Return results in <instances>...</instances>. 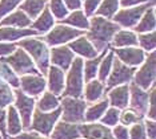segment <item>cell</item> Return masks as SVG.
Wrapping results in <instances>:
<instances>
[{"instance_id": "obj_1", "label": "cell", "mask_w": 156, "mask_h": 139, "mask_svg": "<svg viewBox=\"0 0 156 139\" xmlns=\"http://www.w3.org/2000/svg\"><path fill=\"white\" fill-rule=\"evenodd\" d=\"M119 31L120 27L116 23H112L100 16H94L90 21L88 31H86V37L92 42H96L98 45H95V49L99 53L100 49L104 51V49L109 48L108 42L112 41V37Z\"/></svg>"}, {"instance_id": "obj_2", "label": "cell", "mask_w": 156, "mask_h": 139, "mask_svg": "<svg viewBox=\"0 0 156 139\" xmlns=\"http://www.w3.org/2000/svg\"><path fill=\"white\" fill-rule=\"evenodd\" d=\"M19 48H23L32 58L34 64L37 66L40 73H47L49 68V49L48 45L41 38H26L16 42Z\"/></svg>"}, {"instance_id": "obj_3", "label": "cell", "mask_w": 156, "mask_h": 139, "mask_svg": "<svg viewBox=\"0 0 156 139\" xmlns=\"http://www.w3.org/2000/svg\"><path fill=\"white\" fill-rule=\"evenodd\" d=\"M83 58L81 57H75L72 64H71L68 74L66 80V89L63 90V97L71 98H80L83 95L84 90V74H83Z\"/></svg>"}, {"instance_id": "obj_4", "label": "cell", "mask_w": 156, "mask_h": 139, "mask_svg": "<svg viewBox=\"0 0 156 139\" xmlns=\"http://www.w3.org/2000/svg\"><path fill=\"white\" fill-rule=\"evenodd\" d=\"M3 62H5L15 74L19 76H28V74H35V76H41V73L37 70L36 65L34 64L32 58L28 56V53L24 49H16L12 55L8 57L2 58Z\"/></svg>"}, {"instance_id": "obj_5", "label": "cell", "mask_w": 156, "mask_h": 139, "mask_svg": "<svg viewBox=\"0 0 156 139\" xmlns=\"http://www.w3.org/2000/svg\"><path fill=\"white\" fill-rule=\"evenodd\" d=\"M60 115H62V108H58L48 113H44V111H40L39 109H35L32 114V122H31L30 127L35 133L43 135V137H49V134L52 133V130H54Z\"/></svg>"}, {"instance_id": "obj_6", "label": "cell", "mask_w": 156, "mask_h": 139, "mask_svg": "<svg viewBox=\"0 0 156 139\" xmlns=\"http://www.w3.org/2000/svg\"><path fill=\"white\" fill-rule=\"evenodd\" d=\"M87 109V102L80 98L63 97L62 99V121L67 123L84 122V113Z\"/></svg>"}, {"instance_id": "obj_7", "label": "cell", "mask_w": 156, "mask_h": 139, "mask_svg": "<svg viewBox=\"0 0 156 139\" xmlns=\"http://www.w3.org/2000/svg\"><path fill=\"white\" fill-rule=\"evenodd\" d=\"M154 3H155V0L144 3V4H140V5H136V7H133V8L120 9L116 12V15L113 16L112 19L115 20V23L118 24L119 27L122 25L124 28H132L139 23L141 16L144 15V12L148 8H151V7L154 5Z\"/></svg>"}, {"instance_id": "obj_8", "label": "cell", "mask_w": 156, "mask_h": 139, "mask_svg": "<svg viewBox=\"0 0 156 139\" xmlns=\"http://www.w3.org/2000/svg\"><path fill=\"white\" fill-rule=\"evenodd\" d=\"M86 35V31H80V29H73L71 27L67 25H59L54 27L51 31L47 33L45 36V44L51 45V46H58V45H63L66 42H69L75 38Z\"/></svg>"}, {"instance_id": "obj_9", "label": "cell", "mask_w": 156, "mask_h": 139, "mask_svg": "<svg viewBox=\"0 0 156 139\" xmlns=\"http://www.w3.org/2000/svg\"><path fill=\"white\" fill-rule=\"evenodd\" d=\"M136 73V68L127 66L119 58H113L112 69L107 78V89H112L119 85L128 84Z\"/></svg>"}, {"instance_id": "obj_10", "label": "cell", "mask_w": 156, "mask_h": 139, "mask_svg": "<svg viewBox=\"0 0 156 139\" xmlns=\"http://www.w3.org/2000/svg\"><path fill=\"white\" fill-rule=\"evenodd\" d=\"M155 52H150L147 60L141 64V68L135 73V84L147 91L155 82Z\"/></svg>"}, {"instance_id": "obj_11", "label": "cell", "mask_w": 156, "mask_h": 139, "mask_svg": "<svg viewBox=\"0 0 156 139\" xmlns=\"http://www.w3.org/2000/svg\"><path fill=\"white\" fill-rule=\"evenodd\" d=\"M15 109L19 113L23 127H26V129L30 127L32 114L35 110V99L32 97L26 95L22 90H16L15 91Z\"/></svg>"}, {"instance_id": "obj_12", "label": "cell", "mask_w": 156, "mask_h": 139, "mask_svg": "<svg viewBox=\"0 0 156 139\" xmlns=\"http://www.w3.org/2000/svg\"><path fill=\"white\" fill-rule=\"evenodd\" d=\"M73 58H75V53L67 45L54 46L49 52V64H52L54 66H58L63 72L69 69Z\"/></svg>"}, {"instance_id": "obj_13", "label": "cell", "mask_w": 156, "mask_h": 139, "mask_svg": "<svg viewBox=\"0 0 156 139\" xmlns=\"http://www.w3.org/2000/svg\"><path fill=\"white\" fill-rule=\"evenodd\" d=\"M19 86L22 88V91L28 97H36L45 90L47 82H45L43 76H35V74H28L22 76L19 80Z\"/></svg>"}, {"instance_id": "obj_14", "label": "cell", "mask_w": 156, "mask_h": 139, "mask_svg": "<svg viewBox=\"0 0 156 139\" xmlns=\"http://www.w3.org/2000/svg\"><path fill=\"white\" fill-rule=\"evenodd\" d=\"M113 55L118 56V58L122 61L124 65L136 68L143 64L145 60V53L139 48H116L113 49Z\"/></svg>"}, {"instance_id": "obj_15", "label": "cell", "mask_w": 156, "mask_h": 139, "mask_svg": "<svg viewBox=\"0 0 156 139\" xmlns=\"http://www.w3.org/2000/svg\"><path fill=\"white\" fill-rule=\"evenodd\" d=\"M80 137L84 139H115L109 127L101 123H81L79 124Z\"/></svg>"}, {"instance_id": "obj_16", "label": "cell", "mask_w": 156, "mask_h": 139, "mask_svg": "<svg viewBox=\"0 0 156 139\" xmlns=\"http://www.w3.org/2000/svg\"><path fill=\"white\" fill-rule=\"evenodd\" d=\"M131 95V109L140 115H144L148 109V91L143 90L135 82L129 85Z\"/></svg>"}, {"instance_id": "obj_17", "label": "cell", "mask_w": 156, "mask_h": 139, "mask_svg": "<svg viewBox=\"0 0 156 139\" xmlns=\"http://www.w3.org/2000/svg\"><path fill=\"white\" fill-rule=\"evenodd\" d=\"M108 103L116 109H127L129 103V86L127 84L115 86L109 90Z\"/></svg>"}, {"instance_id": "obj_18", "label": "cell", "mask_w": 156, "mask_h": 139, "mask_svg": "<svg viewBox=\"0 0 156 139\" xmlns=\"http://www.w3.org/2000/svg\"><path fill=\"white\" fill-rule=\"evenodd\" d=\"M67 46H68L73 53H77L80 57H86L88 60L95 58V57L99 55L98 51L95 49V46L92 45V42L88 40L86 36H80V37L75 38L73 41H69Z\"/></svg>"}, {"instance_id": "obj_19", "label": "cell", "mask_w": 156, "mask_h": 139, "mask_svg": "<svg viewBox=\"0 0 156 139\" xmlns=\"http://www.w3.org/2000/svg\"><path fill=\"white\" fill-rule=\"evenodd\" d=\"M48 84L47 86L49 89V93L58 95H62L63 90L66 86V77H64V72L62 69H59L58 66L51 65L48 68Z\"/></svg>"}, {"instance_id": "obj_20", "label": "cell", "mask_w": 156, "mask_h": 139, "mask_svg": "<svg viewBox=\"0 0 156 139\" xmlns=\"http://www.w3.org/2000/svg\"><path fill=\"white\" fill-rule=\"evenodd\" d=\"M51 139H79L80 131H79V124L75 123H67L60 121L59 123L55 124L52 133L49 134Z\"/></svg>"}, {"instance_id": "obj_21", "label": "cell", "mask_w": 156, "mask_h": 139, "mask_svg": "<svg viewBox=\"0 0 156 139\" xmlns=\"http://www.w3.org/2000/svg\"><path fill=\"white\" fill-rule=\"evenodd\" d=\"M32 24V20L28 17L23 11H13L9 15L3 17L0 20V25L2 27H12V28H19V29H24V28L30 27Z\"/></svg>"}, {"instance_id": "obj_22", "label": "cell", "mask_w": 156, "mask_h": 139, "mask_svg": "<svg viewBox=\"0 0 156 139\" xmlns=\"http://www.w3.org/2000/svg\"><path fill=\"white\" fill-rule=\"evenodd\" d=\"M5 127H7V133L11 137H16L22 133L23 130V124H22V119L19 117V113L15 109L13 105H9L7 108V118H5Z\"/></svg>"}, {"instance_id": "obj_23", "label": "cell", "mask_w": 156, "mask_h": 139, "mask_svg": "<svg viewBox=\"0 0 156 139\" xmlns=\"http://www.w3.org/2000/svg\"><path fill=\"white\" fill-rule=\"evenodd\" d=\"M37 32L34 29H19L12 27H2L0 28V41H16L19 38L36 36Z\"/></svg>"}, {"instance_id": "obj_24", "label": "cell", "mask_w": 156, "mask_h": 139, "mask_svg": "<svg viewBox=\"0 0 156 139\" xmlns=\"http://www.w3.org/2000/svg\"><path fill=\"white\" fill-rule=\"evenodd\" d=\"M109 48L101 51L100 55H98L95 58H91L86 61L83 64V74H84V81L86 82H90V81L95 80V77L98 76V69H99V65H100L101 60L105 57V55L108 53Z\"/></svg>"}, {"instance_id": "obj_25", "label": "cell", "mask_w": 156, "mask_h": 139, "mask_svg": "<svg viewBox=\"0 0 156 139\" xmlns=\"http://www.w3.org/2000/svg\"><path fill=\"white\" fill-rule=\"evenodd\" d=\"M54 24H55L54 16L51 15L48 7H45V8L43 9V12H41L40 15L36 17V20H35L31 25H32L34 31H36L37 33L43 35V33H47V32L51 29L52 27H54Z\"/></svg>"}, {"instance_id": "obj_26", "label": "cell", "mask_w": 156, "mask_h": 139, "mask_svg": "<svg viewBox=\"0 0 156 139\" xmlns=\"http://www.w3.org/2000/svg\"><path fill=\"white\" fill-rule=\"evenodd\" d=\"M108 108H109V103H108L107 98L101 99L100 102L92 105L91 108H88L87 111L84 113V122H86V123H95V122H98V121L103 117V114L105 113V110H107Z\"/></svg>"}, {"instance_id": "obj_27", "label": "cell", "mask_w": 156, "mask_h": 139, "mask_svg": "<svg viewBox=\"0 0 156 139\" xmlns=\"http://www.w3.org/2000/svg\"><path fill=\"white\" fill-rule=\"evenodd\" d=\"M47 0H23L20 4V11H23L31 20L36 17L43 12L45 8Z\"/></svg>"}, {"instance_id": "obj_28", "label": "cell", "mask_w": 156, "mask_h": 139, "mask_svg": "<svg viewBox=\"0 0 156 139\" xmlns=\"http://www.w3.org/2000/svg\"><path fill=\"white\" fill-rule=\"evenodd\" d=\"M104 84L99 80H92L86 85V90H83V94L86 97V102H96L104 94Z\"/></svg>"}, {"instance_id": "obj_29", "label": "cell", "mask_w": 156, "mask_h": 139, "mask_svg": "<svg viewBox=\"0 0 156 139\" xmlns=\"http://www.w3.org/2000/svg\"><path fill=\"white\" fill-rule=\"evenodd\" d=\"M112 44L116 48H128L137 45V36L129 31H119L112 37Z\"/></svg>"}, {"instance_id": "obj_30", "label": "cell", "mask_w": 156, "mask_h": 139, "mask_svg": "<svg viewBox=\"0 0 156 139\" xmlns=\"http://www.w3.org/2000/svg\"><path fill=\"white\" fill-rule=\"evenodd\" d=\"M135 31L137 33H144V32L148 33V32L155 31V7L154 5L144 12L140 21L135 27Z\"/></svg>"}, {"instance_id": "obj_31", "label": "cell", "mask_w": 156, "mask_h": 139, "mask_svg": "<svg viewBox=\"0 0 156 139\" xmlns=\"http://www.w3.org/2000/svg\"><path fill=\"white\" fill-rule=\"evenodd\" d=\"M60 23L67 24V25H71V27L80 28V31H87L88 27H90V21H88L87 16L84 15V12L80 9L73 11L71 15H68L66 19H63Z\"/></svg>"}, {"instance_id": "obj_32", "label": "cell", "mask_w": 156, "mask_h": 139, "mask_svg": "<svg viewBox=\"0 0 156 139\" xmlns=\"http://www.w3.org/2000/svg\"><path fill=\"white\" fill-rule=\"evenodd\" d=\"M119 0H101L100 5L95 11V15L104 17V19H112L119 11Z\"/></svg>"}, {"instance_id": "obj_33", "label": "cell", "mask_w": 156, "mask_h": 139, "mask_svg": "<svg viewBox=\"0 0 156 139\" xmlns=\"http://www.w3.org/2000/svg\"><path fill=\"white\" fill-rule=\"evenodd\" d=\"M59 108V98L56 97L55 94L49 91H45L43 94V97L40 98V101L37 102V108L40 111H44V113H48V111H52V110L58 109Z\"/></svg>"}, {"instance_id": "obj_34", "label": "cell", "mask_w": 156, "mask_h": 139, "mask_svg": "<svg viewBox=\"0 0 156 139\" xmlns=\"http://www.w3.org/2000/svg\"><path fill=\"white\" fill-rule=\"evenodd\" d=\"M113 51H108V53L105 55V57L101 60L100 65H99V69H98V80L100 82H105L107 78L111 73V69H112V61H113Z\"/></svg>"}, {"instance_id": "obj_35", "label": "cell", "mask_w": 156, "mask_h": 139, "mask_svg": "<svg viewBox=\"0 0 156 139\" xmlns=\"http://www.w3.org/2000/svg\"><path fill=\"white\" fill-rule=\"evenodd\" d=\"M0 78L3 81H5L8 85H11V86L19 88V78L13 73V70L11 68L7 65L5 62H3L2 60H0Z\"/></svg>"}, {"instance_id": "obj_36", "label": "cell", "mask_w": 156, "mask_h": 139, "mask_svg": "<svg viewBox=\"0 0 156 139\" xmlns=\"http://www.w3.org/2000/svg\"><path fill=\"white\" fill-rule=\"evenodd\" d=\"M13 93L9 85L0 78V109H5L13 102Z\"/></svg>"}, {"instance_id": "obj_37", "label": "cell", "mask_w": 156, "mask_h": 139, "mask_svg": "<svg viewBox=\"0 0 156 139\" xmlns=\"http://www.w3.org/2000/svg\"><path fill=\"white\" fill-rule=\"evenodd\" d=\"M48 8H49L51 15L54 17H56L58 20H60V21L68 16V9L66 8L63 0H49V7Z\"/></svg>"}, {"instance_id": "obj_38", "label": "cell", "mask_w": 156, "mask_h": 139, "mask_svg": "<svg viewBox=\"0 0 156 139\" xmlns=\"http://www.w3.org/2000/svg\"><path fill=\"white\" fill-rule=\"evenodd\" d=\"M119 117H120V110L116 108H108L105 113L103 114L100 118V123L107 127H115L119 123Z\"/></svg>"}, {"instance_id": "obj_39", "label": "cell", "mask_w": 156, "mask_h": 139, "mask_svg": "<svg viewBox=\"0 0 156 139\" xmlns=\"http://www.w3.org/2000/svg\"><path fill=\"white\" fill-rule=\"evenodd\" d=\"M141 118H143V115L133 111L132 109H124V111H120L119 122H122L123 126L128 127L129 124H135V123L140 122Z\"/></svg>"}, {"instance_id": "obj_40", "label": "cell", "mask_w": 156, "mask_h": 139, "mask_svg": "<svg viewBox=\"0 0 156 139\" xmlns=\"http://www.w3.org/2000/svg\"><path fill=\"white\" fill-rule=\"evenodd\" d=\"M155 31L148 32V33H141L137 37V42L141 46V51H147V52H154L155 51V45H156V40H155Z\"/></svg>"}, {"instance_id": "obj_41", "label": "cell", "mask_w": 156, "mask_h": 139, "mask_svg": "<svg viewBox=\"0 0 156 139\" xmlns=\"http://www.w3.org/2000/svg\"><path fill=\"white\" fill-rule=\"evenodd\" d=\"M23 0H0V19L5 17L22 4Z\"/></svg>"}, {"instance_id": "obj_42", "label": "cell", "mask_w": 156, "mask_h": 139, "mask_svg": "<svg viewBox=\"0 0 156 139\" xmlns=\"http://www.w3.org/2000/svg\"><path fill=\"white\" fill-rule=\"evenodd\" d=\"M128 134H129V139H148L147 134H145L144 123L141 122L132 124L131 130H128Z\"/></svg>"}, {"instance_id": "obj_43", "label": "cell", "mask_w": 156, "mask_h": 139, "mask_svg": "<svg viewBox=\"0 0 156 139\" xmlns=\"http://www.w3.org/2000/svg\"><path fill=\"white\" fill-rule=\"evenodd\" d=\"M17 49L16 42H0V57H8Z\"/></svg>"}, {"instance_id": "obj_44", "label": "cell", "mask_w": 156, "mask_h": 139, "mask_svg": "<svg viewBox=\"0 0 156 139\" xmlns=\"http://www.w3.org/2000/svg\"><path fill=\"white\" fill-rule=\"evenodd\" d=\"M112 135L115 139H129L128 127L123 126V124H116L112 130Z\"/></svg>"}, {"instance_id": "obj_45", "label": "cell", "mask_w": 156, "mask_h": 139, "mask_svg": "<svg viewBox=\"0 0 156 139\" xmlns=\"http://www.w3.org/2000/svg\"><path fill=\"white\" fill-rule=\"evenodd\" d=\"M101 0H86L84 2V15L86 16H91L95 13V11L98 9V7L100 5Z\"/></svg>"}, {"instance_id": "obj_46", "label": "cell", "mask_w": 156, "mask_h": 139, "mask_svg": "<svg viewBox=\"0 0 156 139\" xmlns=\"http://www.w3.org/2000/svg\"><path fill=\"white\" fill-rule=\"evenodd\" d=\"M144 129H145V134H147V138L155 139V133H156V123H155V121L145 119V122H144Z\"/></svg>"}, {"instance_id": "obj_47", "label": "cell", "mask_w": 156, "mask_h": 139, "mask_svg": "<svg viewBox=\"0 0 156 139\" xmlns=\"http://www.w3.org/2000/svg\"><path fill=\"white\" fill-rule=\"evenodd\" d=\"M152 0H119V5H122L123 8H129V7H136L140 5L141 3H148Z\"/></svg>"}, {"instance_id": "obj_48", "label": "cell", "mask_w": 156, "mask_h": 139, "mask_svg": "<svg viewBox=\"0 0 156 139\" xmlns=\"http://www.w3.org/2000/svg\"><path fill=\"white\" fill-rule=\"evenodd\" d=\"M15 139H48V138L37 133H20L19 135H16Z\"/></svg>"}, {"instance_id": "obj_49", "label": "cell", "mask_w": 156, "mask_h": 139, "mask_svg": "<svg viewBox=\"0 0 156 139\" xmlns=\"http://www.w3.org/2000/svg\"><path fill=\"white\" fill-rule=\"evenodd\" d=\"M63 3H64L66 8L71 9L72 12L81 8V0H63Z\"/></svg>"}, {"instance_id": "obj_50", "label": "cell", "mask_w": 156, "mask_h": 139, "mask_svg": "<svg viewBox=\"0 0 156 139\" xmlns=\"http://www.w3.org/2000/svg\"><path fill=\"white\" fill-rule=\"evenodd\" d=\"M5 118H7L5 109H0V134H2L4 138H7V135H5Z\"/></svg>"}, {"instance_id": "obj_51", "label": "cell", "mask_w": 156, "mask_h": 139, "mask_svg": "<svg viewBox=\"0 0 156 139\" xmlns=\"http://www.w3.org/2000/svg\"><path fill=\"white\" fill-rule=\"evenodd\" d=\"M0 139H2V134H0Z\"/></svg>"}]
</instances>
